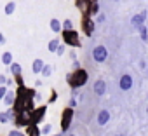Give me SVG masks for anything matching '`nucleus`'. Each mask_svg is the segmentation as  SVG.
I'll list each match as a JSON object with an SVG mask.
<instances>
[{
    "mask_svg": "<svg viewBox=\"0 0 148 136\" xmlns=\"http://www.w3.org/2000/svg\"><path fill=\"white\" fill-rule=\"evenodd\" d=\"M7 80H9L7 75H0V86H7Z\"/></svg>",
    "mask_w": 148,
    "mask_h": 136,
    "instance_id": "30",
    "label": "nucleus"
},
{
    "mask_svg": "<svg viewBox=\"0 0 148 136\" xmlns=\"http://www.w3.org/2000/svg\"><path fill=\"white\" fill-rule=\"evenodd\" d=\"M106 58H108V51L105 45H96L92 49V59L96 63H103V61H106Z\"/></svg>",
    "mask_w": 148,
    "mask_h": 136,
    "instance_id": "7",
    "label": "nucleus"
},
{
    "mask_svg": "<svg viewBox=\"0 0 148 136\" xmlns=\"http://www.w3.org/2000/svg\"><path fill=\"white\" fill-rule=\"evenodd\" d=\"M2 44H5V37H4V33H0V45Z\"/></svg>",
    "mask_w": 148,
    "mask_h": 136,
    "instance_id": "33",
    "label": "nucleus"
},
{
    "mask_svg": "<svg viewBox=\"0 0 148 136\" xmlns=\"http://www.w3.org/2000/svg\"><path fill=\"white\" fill-rule=\"evenodd\" d=\"M58 45H59V40H58V38H52V40H49V44H47V49H49V52H56Z\"/></svg>",
    "mask_w": 148,
    "mask_h": 136,
    "instance_id": "22",
    "label": "nucleus"
},
{
    "mask_svg": "<svg viewBox=\"0 0 148 136\" xmlns=\"http://www.w3.org/2000/svg\"><path fill=\"white\" fill-rule=\"evenodd\" d=\"M5 93H7V86H0V101H2V98H4Z\"/></svg>",
    "mask_w": 148,
    "mask_h": 136,
    "instance_id": "31",
    "label": "nucleus"
},
{
    "mask_svg": "<svg viewBox=\"0 0 148 136\" xmlns=\"http://www.w3.org/2000/svg\"><path fill=\"white\" fill-rule=\"evenodd\" d=\"M99 12V4L98 2H89V5H87V11H86V14H89L91 18H94L96 14Z\"/></svg>",
    "mask_w": 148,
    "mask_h": 136,
    "instance_id": "14",
    "label": "nucleus"
},
{
    "mask_svg": "<svg viewBox=\"0 0 148 136\" xmlns=\"http://www.w3.org/2000/svg\"><path fill=\"white\" fill-rule=\"evenodd\" d=\"M40 73H42V77H49V75L52 73V68H51V65H45V63H44V66H42V72H40Z\"/></svg>",
    "mask_w": 148,
    "mask_h": 136,
    "instance_id": "23",
    "label": "nucleus"
},
{
    "mask_svg": "<svg viewBox=\"0 0 148 136\" xmlns=\"http://www.w3.org/2000/svg\"><path fill=\"white\" fill-rule=\"evenodd\" d=\"M87 80H89V73H87V70H84V68H75L71 73H68L66 75V82H68V86L71 87V89H79V87H84L86 84H87Z\"/></svg>",
    "mask_w": 148,
    "mask_h": 136,
    "instance_id": "1",
    "label": "nucleus"
},
{
    "mask_svg": "<svg viewBox=\"0 0 148 136\" xmlns=\"http://www.w3.org/2000/svg\"><path fill=\"white\" fill-rule=\"evenodd\" d=\"M49 26H51V30H52L54 33H61V21H59V19L52 18V19L49 21Z\"/></svg>",
    "mask_w": 148,
    "mask_h": 136,
    "instance_id": "17",
    "label": "nucleus"
},
{
    "mask_svg": "<svg viewBox=\"0 0 148 136\" xmlns=\"http://www.w3.org/2000/svg\"><path fill=\"white\" fill-rule=\"evenodd\" d=\"M115 136H124V134H120V133H119V134H115Z\"/></svg>",
    "mask_w": 148,
    "mask_h": 136,
    "instance_id": "35",
    "label": "nucleus"
},
{
    "mask_svg": "<svg viewBox=\"0 0 148 136\" xmlns=\"http://www.w3.org/2000/svg\"><path fill=\"white\" fill-rule=\"evenodd\" d=\"M26 136H40V127L37 124H28L26 126Z\"/></svg>",
    "mask_w": 148,
    "mask_h": 136,
    "instance_id": "16",
    "label": "nucleus"
},
{
    "mask_svg": "<svg viewBox=\"0 0 148 136\" xmlns=\"http://www.w3.org/2000/svg\"><path fill=\"white\" fill-rule=\"evenodd\" d=\"M45 113H47V105H40V106H35L32 112H30V124H40L44 119H45Z\"/></svg>",
    "mask_w": 148,
    "mask_h": 136,
    "instance_id": "3",
    "label": "nucleus"
},
{
    "mask_svg": "<svg viewBox=\"0 0 148 136\" xmlns=\"http://www.w3.org/2000/svg\"><path fill=\"white\" fill-rule=\"evenodd\" d=\"M9 70H11V73L12 75H18V73H23V66H21V63H11L9 65Z\"/></svg>",
    "mask_w": 148,
    "mask_h": 136,
    "instance_id": "18",
    "label": "nucleus"
},
{
    "mask_svg": "<svg viewBox=\"0 0 148 136\" xmlns=\"http://www.w3.org/2000/svg\"><path fill=\"white\" fill-rule=\"evenodd\" d=\"M14 77V82H16V87L18 86H25V79H23V73H18V75H12Z\"/></svg>",
    "mask_w": 148,
    "mask_h": 136,
    "instance_id": "26",
    "label": "nucleus"
},
{
    "mask_svg": "<svg viewBox=\"0 0 148 136\" xmlns=\"http://www.w3.org/2000/svg\"><path fill=\"white\" fill-rule=\"evenodd\" d=\"M63 44L70 47H80V35L75 30H61Z\"/></svg>",
    "mask_w": 148,
    "mask_h": 136,
    "instance_id": "2",
    "label": "nucleus"
},
{
    "mask_svg": "<svg viewBox=\"0 0 148 136\" xmlns=\"http://www.w3.org/2000/svg\"><path fill=\"white\" fill-rule=\"evenodd\" d=\"M68 106H71V108H75V106H77V100H75V96H71V100H70Z\"/></svg>",
    "mask_w": 148,
    "mask_h": 136,
    "instance_id": "32",
    "label": "nucleus"
},
{
    "mask_svg": "<svg viewBox=\"0 0 148 136\" xmlns=\"http://www.w3.org/2000/svg\"><path fill=\"white\" fill-rule=\"evenodd\" d=\"M64 133H58V134H49V136H63Z\"/></svg>",
    "mask_w": 148,
    "mask_h": 136,
    "instance_id": "34",
    "label": "nucleus"
},
{
    "mask_svg": "<svg viewBox=\"0 0 148 136\" xmlns=\"http://www.w3.org/2000/svg\"><path fill=\"white\" fill-rule=\"evenodd\" d=\"M7 136H25V133H21V129H12V131H9L7 133Z\"/></svg>",
    "mask_w": 148,
    "mask_h": 136,
    "instance_id": "27",
    "label": "nucleus"
},
{
    "mask_svg": "<svg viewBox=\"0 0 148 136\" xmlns=\"http://www.w3.org/2000/svg\"><path fill=\"white\" fill-rule=\"evenodd\" d=\"M61 30H73V21L71 19H64L61 23Z\"/></svg>",
    "mask_w": 148,
    "mask_h": 136,
    "instance_id": "25",
    "label": "nucleus"
},
{
    "mask_svg": "<svg viewBox=\"0 0 148 136\" xmlns=\"http://www.w3.org/2000/svg\"><path fill=\"white\" fill-rule=\"evenodd\" d=\"M68 136H75V134H68Z\"/></svg>",
    "mask_w": 148,
    "mask_h": 136,
    "instance_id": "36",
    "label": "nucleus"
},
{
    "mask_svg": "<svg viewBox=\"0 0 148 136\" xmlns=\"http://www.w3.org/2000/svg\"><path fill=\"white\" fill-rule=\"evenodd\" d=\"M92 91H94L98 96H103V94L106 93V82H105L103 79H98V80L94 82V86H92Z\"/></svg>",
    "mask_w": 148,
    "mask_h": 136,
    "instance_id": "11",
    "label": "nucleus"
},
{
    "mask_svg": "<svg viewBox=\"0 0 148 136\" xmlns=\"http://www.w3.org/2000/svg\"><path fill=\"white\" fill-rule=\"evenodd\" d=\"M73 120V108L71 106H66L61 113V133H66L70 129V124Z\"/></svg>",
    "mask_w": 148,
    "mask_h": 136,
    "instance_id": "4",
    "label": "nucleus"
},
{
    "mask_svg": "<svg viewBox=\"0 0 148 136\" xmlns=\"http://www.w3.org/2000/svg\"><path fill=\"white\" fill-rule=\"evenodd\" d=\"M94 28H96V21H92V18L84 12V18H82V30H84V35L92 37Z\"/></svg>",
    "mask_w": 148,
    "mask_h": 136,
    "instance_id": "5",
    "label": "nucleus"
},
{
    "mask_svg": "<svg viewBox=\"0 0 148 136\" xmlns=\"http://www.w3.org/2000/svg\"><path fill=\"white\" fill-rule=\"evenodd\" d=\"M64 49H66V45H64V44H59L58 49H56V54H58V56H63V54H64Z\"/></svg>",
    "mask_w": 148,
    "mask_h": 136,
    "instance_id": "28",
    "label": "nucleus"
},
{
    "mask_svg": "<svg viewBox=\"0 0 148 136\" xmlns=\"http://www.w3.org/2000/svg\"><path fill=\"white\" fill-rule=\"evenodd\" d=\"M138 30H139V37H141V40H143V42H148V30H146V26L141 25Z\"/></svg>",
    "mask_w": 148,
    "mask_h": 136,
    "instance_id": "21",
    "label": "nucleus"
},
{
    "mask_svg": "<svg viewBox=\"0 0 148 136\" xmlns=\"http://www.w3.org/2000/svg\"><path fill=\"white\" fill-rule=\"evenodd\" d=\"M115 2H119V0H115Z\"/></svg>",
    "mask_w": 148,
    "mask_h": 136,
    "instance_id": "38",
    "label": "nucleus"
},
{
    "mask_svg": "<svg viewBox=\"0 0 148 136\" xmlns=\"http://www.w3.org/2000/svg\"><path fill=\"white\" fill-rule=\"evenodd\" d=\"M52 133V126L51 124H44L42 127H40V134H45V136H49Z\"/></svg>",
    "mask_w": 148,
    "mask_h": 136,
    "instance_id": "24",
    "label": "nucleus"
},
{
    "mask_svg": "<svg viewBox=\"0 0 148 136\" xmlns=\"http://www.w3.org/2000/svg\"><path fill=\"white\" fill-rule=\"evenodd\" d=\"M12 122H14V126H16L18 129H21V127H26V126L30 124V112H26V110H23V112H18Z\"/></svg>",
    "mask_w": 148,
    "mask_h": 136,
    "instance_id": "6",
    "label": "nucleus"
},
{
    "mask_svg": "<svg viewBox=\"0 0 148 136\" xmlns=\"http://www.w3.org/2000/svg\"><path fill=\"white\" fill-rule=\"evenodd\" d=\"M14 117H16V112L12 110V106H9L5 112H0V124H9L14 120Z\"/></svg>",
    "mask_w": 148,
    "mask_h": 136,
    "instance_id": "8",
    "label": "nucleus"
},
{
    "mask_svg": "<svg viewBox=\"0 0 148 136\" xmlns=\"http://www.w3.org/2000/svg\"><path fill=\"white\" fill-rule=\"evenodd\" d=\"M119 87H120V91H129L132 87V77L129 73H124L119 80Z\"/></svg>",
    "mask_w": 148,
    "mask_h": 136,
    "instance_id": "9",
    "label": "nucleus"
},
{
    "mask_svg": "<svg viewBox=\"0 0 148 136\" xmlns=\"http://www.w3.org/2000/svg\"><path fill=\"white\" fill-rule=\"evenodd\" d=\"M12 61H14V58H12V52H9V51L2 52V63H4L5 66H9Z\"/></svg>",
    "mask_w": 148,
    "mask_h": 136,
    "instance_id": "19",
    "label": "nucleus"
},
{
    "mask_svg": "<svg viewBox=\"0 0 148 136\" xmlns=\"http://www.w3.org/2000/svg\"><path fill=\"white\" fill-rule=\"evenodd\" d=\"M146 113H148V108H146Z\"/></svg>",
    "mask_w": 148,
    "mask_h": 136,
    "instance_id": "37",
    "label": "nucleus"
},
{
    "mask_svg": "<svg viewBox=\"0 0 148 136\" xmlns=\"http://www.w3.org/2000/svg\"><path fill=\"white\" fill-rule=\"evenodd\" d=\"M145 19H146V11H141L139 14H136V16H132V19H131V25L138 30L141 25H145Z\"/></svg>",
    "mask_w": 148,
    "mask_h": 136,
    "instance_id": "10",
    "label": "nucleus"
},
{
    "mask_svg": "<svg viewBox=\"0 0 148 136\" xmlns=\"http://www.w3.org/2000/svg\"><path fill=\"white\" fill-rule=\"evenodd\" d=\"M14 11H16V4H14V2H7L5 7H4V12H5L7 16H11Z\"/></svg>",
    "mask_w": 148,
    "mask_h": 136,
    "instance_id": "20",
    "label": "nucleus"
},
{
    "mask_svg": "<svg viewBox=\"0 0 148 136\" xmlns=\"http://www.w3.org/2000/svg\"><path fill=\"white\" fill-rule=\"evenodd\" d=\"M56 100H58V93L52 89V91H51V98H49V105H51V103H54Z\"/></svg>",
    "mask_w": 148,
    "mask_h": 136,
    "instance_id": "29",
    "label": "nucleus"
},
{
    "mask_svg": "<svg viewBox=\"0 0 148 136\" xmlns=\"http://www.w3.org/2000/svg\"><path fill=\"white\" fill-rule=\"evenodd\" d=\"M14 98H16V93H14V91H11V89L7 87V93L4 94L2 101H4V105L9 108V106H12V103H14Z\"/></svg>",
    "mask_w": 148,
    "mask_h": 136,
    "instance_id": "12",
    "label": "nucleus"
},
{
    "mask_svg": "<svg viewBox=\"0 0 148 136\" xmlns=\"http://www.w3.org/2000/svg\"><path fill=\"white\" fill-rule=\"evenodd\" d=\"M110 112L108 110H101L99 113H98V124L99 126H105V124H108V120H110Z\"/></svg>",
    "mask_w": 148,
    "mask_h": 136,
    "instance_id": "13",
    "label": "nucleus"
},
{
    "mask_svg": "<svg viewBox=\"0 0 148 136\" xmlns=\"http://www.w3.org/2000/svg\"><path fill=\"white\" fill-rule=\"evenodd\" d=\"M25 136H26V134H25Z\"/></svg>",
    "mask_w": 148,
    "mask_h": 136,
    "instance_id": "39",
    "label": "nucleus"
},
{
    "mask_svg": "<svg viewBox=\"0 0 148 136\" xmlns=\"http://www.w3.org/2000/svg\"><path fill=\"white\" fill-rule=\"evenodd\" d=\"M42 66H44V61H42L40 58L33 59V63H32V72H33L35 75H38V73L42 72Z\"/></svg>",
    "mask_w": 148,
    "mask_h": 136,
    "instance_id": "15",
    "label": "nucleus"
}]
</instances>
